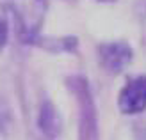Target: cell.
<instances>
[{"label":"cell","instance_id":"obj_1","mask_svg":"<svg viewBox=\"0 0 146 140\" xmlns=\"http://www.w3.org/2000/svg\"><path fill=\"white\" fill-rule=\"evenodd\" d=\"M66 87L71 96L77 99L78 140H100L98 114L96 106H94L93 92L89 89V82L84 76H70L66 78Z\"/></svg>","mask_w":146,"mask_h":140},{"label":"cell","instance_id":"obj_2","mask_svg":"<svg viewBox=\"0 0 146 140\" xmlns=\"http://www.w3.org/2000/svg\"><path fill=\"white\" fill-rule=\"evenodd\" d=\"M98 66L107 75H119L134 60V50L127 41H105L96 46Z\"/></svg>","mask_w":146,"mask_h":140},{"label":"cell","instance_id":"obj_3","mask_svg":"<svg viewBox=\"0 0 146 140\" xmlns=\"http://www.w3.org/2000/svg\"><path fill=\"white\" fill-rule=\"evenodd\" d=\"M116 105L123 115H137L146 112V75L128 78L116 98Z\"/></svg>","mask_w":146,"mask_h":140},{"label":"cell","instance_id":"obj_4","mask_svg":"<svg viewBox=\"0 0 146 140\" xmlns=\"http://www.w3.org/2000/svg\"><path fill=\"white\" fill-rule=\"evenodd\" d=\"M38 128L48 138H55L62 133V117L57 106L50 99L41 101L38 112Z\"/></svg>","mask_w":146,"mask_h":140},{"label":"cell","instance_id":"obj_5","mask_svg":"<svg viewBox=\"0 0 146 140\" xmlns=\"http://www.w3.org/2000/svg\"><path fill=\"white\" fill-rule=\"evenodd\" d=\"M13 122V110L5 99H0V133L9 131Z\"/></svg>","mask_w":146,"mask_h":140},{"label":"cell","instance_id":"obj_6","mask_svg":"<svg viewBox=\"0 0 146 140\" xmlns=\"http://www.w3.org/2000/svg\"><path fill=\"white\" fill-rule=\"evenodd\" d=\"M9 43V23L4 14H0V50H4Z\"/></svg>","mask_w":146,"mask_h":140},{"label":"cell","instance_id":"obj_7","mask_svg":"<svg viewBox=\"0 0 146 140\" xmlns=\"http://www.w3.org/2000/svg\"><path fill=\"white\" fill-rule=\"evenodd\" d=\"M96 2H102V4H111V2H114V0H96Z\"/></svg>","mask_w":146,"mask_h":140}]
</instances>
